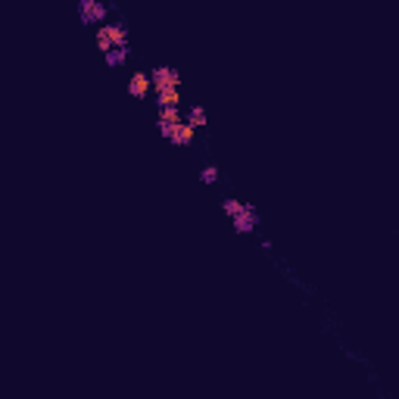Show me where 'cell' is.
Here are the masks:
<instances>
[{"mask_svg":"<svg viewBox=\"0 0 399 399\" xmlns=\"http://www.w3.org/2000/svg\"><path fill=\"white\" fill-rule=\"evenodd\" d=\"M222 209L234 219V228L237 231H253L256 228V212H253L250 206H243V203H234V200H225L222 203Z\"/></svg>","mask_w":399,"mask_h":399,"instance_id":"1","label":"cell"},{"mask_svg":"<svg viewBox=\"0 0 399 399\" xmlns=\"http://www.w3.org/2000/svg\"><path fill=\"white\" fill-rule=\"evenodd\" d=\"M97 41H100V47H103V50H116V47H125V31H119V28H100Z\"/></svg>","mask_w":399,"mask_h":399,"instance_id":"2","label":"cell"},{"mask_svg":"<svg viewBox=\"0 0 399 399\" xmlns=\"http://www.w3.org/2000/svg\"><path fill=\"white\" fill-rule=\"evenodd\" d=\"M103 16H106V10H103L100 0H81V19L84 22H100Z\"/></svg>","mask_w":399,"mask_h":399,"instance_id":"3","label":"cell"},{"mask_svg":"<svg viewBox=\"0 0 399 399\" xmlns=\"http://www.w3.org/2000/svg\"><path fill=\"white\" fill-rule=\"evenodd\" d=\"M190 125H193V128H200V125H203L206 122V113L203 110H200V106H193V110H190V119H187Z\"/></svg>","mask_w":399,"mask_h":399,"instance_id":"4","label":"cell"},{"mask_svg":"<svg viewBox=\"0 0 399 399\" xmlns=\"http://www.w3.org/2000/svg\"><path fill=\"white\" fill-rule=\"evenodd\" d=\"M203 181H215V169H206L203 172Z\"/></svg>","mask_w":399,"mask_h":399,"instance_id":"5","label":"cell"}]
</instances>
